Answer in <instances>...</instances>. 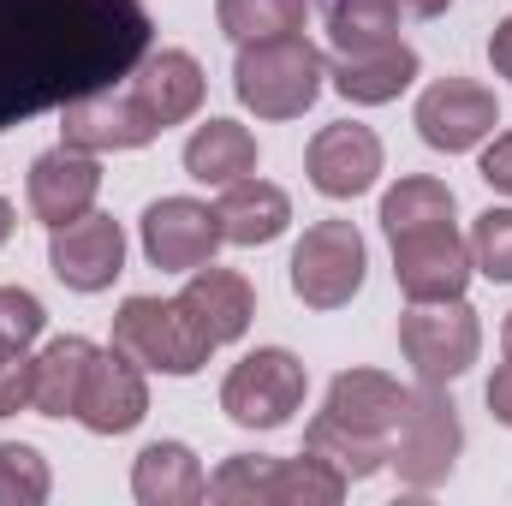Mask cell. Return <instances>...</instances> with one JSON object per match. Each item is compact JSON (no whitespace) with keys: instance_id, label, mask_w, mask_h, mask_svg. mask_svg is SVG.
<instances>
[{"instance_id":"7","label":"cell","mask_w":512,"mask_h":506,"mask_svg":"<svg viewBox=\"0 0 512 506\" xmlns=\"http://www.w3.org/2000/svg\"><path fill=\"white\" fill-rule=\"evenodd\" d=\"M364 286V239L352 221H316L304 227L298 251H292V292L310 310H340L352 304Z\"/></svg>"},{"instance_id":"26","label":"cell","mask_w":512,"mask_h":506,"mask_svg":"<svg viewBox=\"0 0 512 506\" xmlns=\"http://www.w3.org/2000/svg\"><path fill=\"white\" fill-rule=\"evenodd\" d=\"M346 495V471H334L322 453L304 447V459H274L268 506H334Z\"/></svg>"},{"instance_id":"34","label":"cell","mask_w":512,"mask_h":506,"mask_svg":"<svg viewBox=\"0 0 512 506\" xmlns=\"http://www.w3.org/2000/svg\"><path fill=\"white\" fill-rule=\"evenodd\" d=\"M483 179H489L495 191H507V197H512V131H507V137H495V143L483 149Z\"/></svg>"},{"instance_id":"35","label":"cell","mask_w":512,"mask_h":506,"mask_svg":"<svg viewBox=\"0 0 512 506\" xmlns=\"http://www.w3.org/2000/svg\"><path fill=\"white\" fill-rule=\"evenodd\" d=\"M489 411H495V417L512 429V358L495 370V381H489Z\"/></svg>"},{"instance_id":"8","label":"cell","mask_w":512,"mask_h":506,"mask_svg":"<svg viewBox=\"0 0 512 506\" xmlns=\"http://www.w3.org/2000/svg\"><path fill=\"white\" fill-rule=\"evenodd\" d=\"M393 280H399V292L411 304L465 298V286H471V239H459L453 221L393 239Z\"/></svg>"},{"instance_id":"15","label":"cell","mask_w":512,"mask_h":506,"mask_svg":"<svg viewBox=\"0 0 512 506\" xmlns=\"http://www.w3.org/2000/svg\"><path fill=\"white\" fill-rule=\"evenodd\" d=\"M96 191H102V167H96L90 149L60 143V149H48V155L30 161V209H36V221L48 233L66 227V221H78V215H90Z\"/></svg>"},{"instance_id":"9","label":"cell","mask_w":512,"mask_h":506,"mask_svg":"<svg viewBox=\"0 0 512 506\" xmlns=\"http://www.w3.org/2000/svg\"><path fill=\"white\" fill-rule=\"evenodd\" d=\"M221 251V215L197 197H161L143 209V256L167 274H191Z\"/></svg>"},{"instance_id":"30","label":"cell","mask_w":512,"mask_h":506,"mask_svg":"<svg viewBox=\"0 0 512 506\" xmlns=\"http://www.w3.org/2000/svg\"><path fill=\"white\" fill-rule=\"evenodd\" d=\"M268 483H274V459H262V453H233V459L209 477V495L221 506H268Z\"/></svg>"},{"instance_id":"38","label":"cell","mask_w":512,"mask_h":506,"mask_svg":"<svg viewBox=\"0 0 512 506\" xmlns=\"http://www.w3.org/2000/svg\"><path fill=\"white\" fill-rule=\"evenodd\" d=\"M6 239H12V203L0 197V245H6Z\"/></svg>"},{"instance_id":"21","label":"cell","mask_w":512,"mask_h":506,"mask_svg":"<svg viewBox=\"0 0 512 506\" xmlns=\"http://www.w3.org/2000/svg\"><path fill=\"white\" fill-rule=\"evenodd\" d=\"M417 78V54L405 42H382V48H358V54H334V90L358 108H382L405 84Z\"/></svg>"},{"instance_id":"1","label":"cell","mask_w":512,"mask_h":506,"mask_svg":"<svg viewBox=\"0 0 512 506\" xmlns=\"http://www.w3.org/2000/svg\"><path fill=\"white\" fill-rule=\"evenodd\" d=\"M149 48L137 0H0V126L108 90Z\"/></svg>"},{"instance_id":"17","label":"cell","mask_w":512,"mask_h":506,"mask_svg":"<svg viewBox=\"0 0 512 506\" xmlns=\"http://www.w3.org/2000/svg\"><path fill=\"white\" fill-rule=\"evenodd\" d=\"M405 393H411V387H399V381L382 376V370H346V376H334V387H328L322 417L340 423V429H352V435H370V441H387V447H393Z\"/></svg>"},{"instance_id":"16","label":"cell","mask_w":512,"mask_h":506,"mask_svg":"<svg viewBox=\"0 0 512 506\" xmlns=\"http://www.w3.org/2000/svg\"><path fill=\"white\" fill-rule=\"evenodd\" d=\"M149 411V387H143V364H131L120 346L96 352L90 381H84V399H78V423L90 435H126L143 423Z\"/></svg>"},{"instance_id":"6","label":"cell","mask_w":512,"mask_h":506,"mask_svg":"<svg viewBox=\"0 0 512 506\" xmlns=\"http://www.w3.org/2000/svg\"><path fill=\"white\" fill-rule=\"evenodd\" d=\"M304 387H310V376H304V364L286 346H262V352L239 358L227 370V381H221V411L239 429H280L304 405Z\"/></svg>"},{"instance_id":"31","label":"cell","mask_w":512,"mask_h":506,"mask_svg":"<svg viewBox=\"0 0 512 506\" xmlns=\"http://www.w3.org/2000/svg\"><path fill=\"white\" fill-rule=\"evenodd\" d=\"M471 268L489 280H512V209H483L471 227Z\"/></svg>"},{"instance_id":"25","label":"cell","mask_w":512,"mask_h":506,"mask_svg":"<svg viewBox=\"0 0 512 506\" xmlns=\"http://www.w3.org/2000/svg\"><path fill=\"white\" fill-rule=\"evenodd\" d=\"M441 221H453V191H447L441 179L411 173V179H399L382 197L387 239H405V233H423V227H441Z\"/></svg>"},{"instance_id":"33","label":"cell","mask_w":512,"mask_h":506,"mask_svg":"<svg viewBox=\"0 0 512 506\" xmlns=\"http://www.w3.org/2000/svg\"><path fill=\"white\" fill-rule=\"evenodd\" d=\"M30 393H36V358H24V352H0V417L24 411Z\"/></svg>"},{"instance_id":"4","label":"cell","mask_w":512,"mask_h":506,"mask_svg":"<svg viewBox=\"0 0 512 506\" xmlns=\"http://www.w3.org/2000/svg\"><path fill=\"white\" fill-rule=\"evenodd\" d=\"M477 346H483V328H477V310L465 298L411 304L399 316V352L417 370V381H441V387L459 381L477 364Z\"/></svg>"},{"instance_id":"39","label":"cell","mask_w":512,"mask_h":506,"mask_svg":"<svg viewBox=\"0 0 512 506\" xmlns=\"http://www.w3.org/2000/svg\"><path fill=\"white\" fill-rule=\"evenodd\" d=\"M501 346H507V358H512V316H507V328H501Z\"/></svg>"},{"instance_id":"13","label":"cell","mask_w":512,"mask_h":506,"mask_svg":"<svg viewBox=\"0 0 512 506\" xmlns=\"http://www.w3.org/2000/svg\"><path fill=\"white\" fill-rule=\"evenodd\" d=\"M173 304L185 310V322L203 334L209 352H215V346H233V340L251 328V316H256L251 280L233 274V268H215V262L191 268V280H185V292H179Z\"/></svg>"},{"instance_id":"3","label":"cell","mask_w":512,"mask_h":506,"mask_svg":"<svg viewBox=\"0 0 512 506\" xmlns=\"http://www.w3.org/2000/svg\"><path fill=\"white\" fill-rule=\"evenodd\" d=\"M459 447H465V429H459V411H453L447 387L441 381H417L405 393V411H399L387 465L399 471L405 489H441L453 477Z\"/></svg>"},{"instance_id":"28","label":"cell","mask_w":512,"mask_h":506,"mask_svg":"<svg viewBox=\"0 0 512 506\" xmlns=\"http://www.w3.org/2000/svg\"><path fill=\"white\" fill-rule=\"evenodd\" d=\"M215 18L233 42H274L304 30V0H221Z\"/></svg>"},{"instance_id":"11","label":"cell","mask_w":512,"mask_h":506,"mask_svg":"<svg viewBox=\"0 0 512 506\" xmlns=\"http://www.w3.org/2000/svg\"><path fill=\"white\" fill-rule=\"evenodd\" d=\"M495 120H501L495 90H483V84H471V78H441V84H429L423 102H417V137H423L429 149H441V155L477 149V143L495 131Z\"/></svg>"},{"instance_id":"2","label":"cell","mask_w":512,"mask_h":506,"mask_svg":"<svg viewBox=\"0 0 512 506\" xmlns=\"http://www.w3.org/2000/svg\"><path fill=\"white\" fill-rule=\"evenodd\" d=\"M322 54L298 36H274V42H239L233 60V90L256 120H298L316 96H322Z\"/></svg>"},{"instance_id":"29","label":"cell","mask_w":512,"mask_h":506,"mask_svg":"<svg viewBox=\"0 0 512 506\" xmlns=\"http://www.w3.org/2000/svg\"><path fill=\"white\" fill-rule=\"evenodd\" d=\"M54 489L48 459L24 441H0V506H42Z\"/></svg>"},{"instance_id":"22","label":"cell","mask_w":512,"mask_h":506,"mask_svg":"<svg viewBox=\"0 0 512 506\" xmlns=\"http://www.w3.org/2000/svg\"><path fill=\"white\" fill-rule=\"evenodd\" d=\"M90 364H96V346L84 334H60L42 346L36 358V393L30 405L42 417H78V399H84V381H90Z\"/></svg>"},{"instance_id":"10","label":"cell","mask_w":512,"mask_h":506,"mask_svg":"<svg viewBox=\"0 0 512 506\" xmlns=\"http://www.w3.org/2000/svg\"><path fill=\"white\" fill-rule=\"evenodd\" d=\"M48 268H54V280L72 286V292H102V286H114L120 268H126V233H120V221L90 209V215L54 227V239H48Z\"/></svg>"},{"instance_id":"27","label":"cell","mask_w":512,"mask_h":506,"mask_svg":"<svg viewBox=\"0 0 512 506\" xmlns=\"http://www.w3.org/2000/svg\"><path fill=\"white\" fill-rule=\"evenodd\" d=\"M304 447L310 453H322L334 471H346V483H364V477H376L387 465V441H370V435H352V429H340V423H328L322 411H316V423L304 429Z\"/></svg>"},{"instance_id":"14","label":"cell","mask_w":512,"mask_h":506,"mask_svg":"<svg viewBox=\"0 0 512 506\" xmlns=\"http://www.w3.org/2000/svg\"><path fill=\"white\" fill-rule=\"evenodd\" d=\"M310 185L322 197H364L382 173V137L358 120H340V126H322L310 137Z\"/></svg>"},{"instance_id":"18","label":"cell","mask_w":512,"mask_h":506,"mask_svg":"<svg viewBox=\"0 0 512 506\" xmlns=\"http://www.w3.org/2000/svg\"><path fill=\"white\" fill-rule=\"evenodd\" d=\"M131 96L149 108V120L167 131L179 120H191L203 108V66L185 54V48H161L149 54L137 72H131Z\"/></svg>"},{"instance_id":"24","label":"cell","mask_w":512,"mask_h":506,"mask_svg":"<svg viewBox=\"0 0 512 506\" xmlns=\"http://www.w3.org/2000/svg\"><path fill=\"white\" fill-rule=\"evenodd\" d=\"M322 24H328L334 54L399 42V6L393 0H322Z\"/></svg>"},{"instance_id":"32","label":"cell","mask_w":512,"mask_h":506,"mask_svg":"<svg viewBox=\"0 0 512 506\" xmlns=\"http://www.w3.org/2000/svg\"><path fill=\"white\" fill-rule=\"evenodd\" d=\"M42 328H48L42 298L24 286H0V352H24Z\"/></svg>"},{"instance_id":"12","label":"cell","mask_w":512,"mask_h":506,"mask_svg":"<svg viewBox=\"0 0 512 506\" xmlns=\"http://www.w3.org/2000/svg\"><path fill=\"white\" fill-rule=\"evenodd\" d=\"M60 131H66L72 149H90V155H102V149H143V143L161 137V126L149 120V108L131 96V84L126 90L72 96L66 114H60Z\"/></svg>"},{"instance_id":"5","label":"cell","mask_w":512,"mask_h":506,"mask_svg":"<svg viewBox=\"0 0 512 506\" xmlns=\"http://www.w3.org/2000/svg\"><path fill=\"white\" fill-rule=\"evenodd\" d=\"M114 346L155 376H197L209 364L203 334L185 322V310L173 298H126L114 316Z\"/></svg>"},{"instance_id":"19","label":"cell","mask_w":512,"mask_h":506,"mask_svg":"<svg viewBox=\"0 0 512 506\" xmlns=\"http://www.w3.org/2000/svg\"><path fill=\"white\" fill-rule=\"evenodd\" d=\"M215 215H221V239H227V245H274V239L286 233V221H292V197H286L280 185L245 173V179L221 185Z\"/></svg>"},{"instance_id":"20","label":"cell","mask_w":512,"mask_h":506,"mask_svg":"<svg viewBox=\"0 0 512 506\" xmlns=\"http://www.w3.org/2000/svg\"><path fill=\"white\" fill-rule=\"evenodd\" d=\"M131 495L143 506H197L209 495V477L185 441H149L131 465Z\"/></svg>"},{"instance_id":"37","label":"cell","mask_w":512,"mask_h":506,"mask_svg":"<svg viewBox=\"0 0 512 506\" xmlns=\"http://www.w3.org/2000/svg\"><path fill=\"white\" fill-rule=\"evenodd\" d=\"M393 6H399V12H411V18H441L453 0H393Z\"/></svg>"},{"instance_id":"23","label":"cell","mask_w":512,"mask_h":506,"mask_svg":"<svg viewBox=\"0 0 512 506\" xmlns=\"http://www.w3.org/2000/svg\"><path fill=\"white\" fill-rule=\"evenodd\" d=\"M185 173L203 179V185H233L256 173V137L239 120H209V126L191 131L185 143Z\"/></svg>"},{"instance_id":"36","label":"cell","mask_w":512,"mask_h":506,"mask_svg":"<svg viewBox=\"0 0 512 506\" xmlns=\"http://www.w3.org/2000/svg\"><path fill=\"white\" fill-rule=\"evenodd\" d=\"M489 60H495V72H501V78H512V18L495 24V36H489Z\"/></svg>"}]
</instances>
